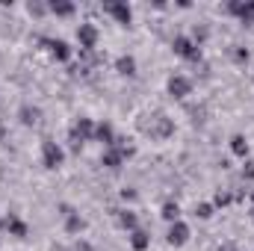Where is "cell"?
<instances>
[{"instance_id": "obj_1", "label": "cell", "mask_w": 254, "mask_h": 251, "mask_svg": "<svg viewBox=\"0 0 254 251\" xmlns=\"http://www.w3.org/2000/svg\"><path fill=\"white\" fill-rule=\"evenodd\" d=\"M145 133H151L154 139H166V136H172L175 133V125H172V119L169 116H163V113H154L151 116V122H145L142 125Z\"/></svg>"}, {"instance_id": "obj_2", "label": "cell", "mask_w": 254, "mask_h": 251, "mask_svg": "<svg viewBox=\"0 0 254 251\" xmlns=\"http://www.w3.org/2000/svg\"><path fill=\"white\" fill-rule=\"evenodd\" d=\"M92 136H95V125H92V119H77V122L71 125V148L80 151V145H83L86 139H92Z\"/></svg>"}, {"instance_id": "obj_3", "label": "cell", "mask_w": 254, "mask_h": 251, "mask_svg": "<svg viewBox=\"0 0 254 251\" xmlns=\"http://www.w3.org/2000/svg\"><path fill=\"white\" fill-rule=\"evenodd\" d=\"M63 160H65L63 148H60L54 139H45V142H42V163H45V169H60Z\"/></svg>"}, {"instance_id": "obj_4", "label": "cell", "mask_w": 254, "mask_h": 251, "mask_svg": "<svg viewBox=\"0 0 254 251\" xmlns=\"http://www.w3.org/2000/svg\"><path fill=\"white\" fill-rule=\"evenodd\" d=\"M172 48H175L178 57H184V60H190V63H198V60H201V48H198L192 39H187V36H175Z\"/></svg>"}, {"instance_id": "obj_5", "label": "cell", "mask_w": 254, "mask_h": 251, "mask_svg": "<svg viewBox=\"0 0 254 251\" xmlns=\"http://www.w3.org/2000/svg\"><path fill=\"white\" fill-rule=\"evenodd\" d=\"M77 42H80V51H95V45H98V27L95 24H80L77 27Z\"/></svg>"}, {"instance_id": "obj_6", "label": "cell", "mask_w": 254, "mask_h": 251, "mask_svg": "<svg viewBox=\"0 0 254 251\" xmlns=\"http://www.w3.org/2000/svg\"><path fill=\"white\" fill-rule=\"evenodd\" d=\"M104 9L119 21V24H125V27H130V21H133V9L127 6V3H122V0H110V3H104Z\"/></svg>"}, {"instance_id": "obj_7", "label": "cell", "mask_w": 254, "mask_h": 251, "mask_svg": "<svg viewBox=\"0 0 254 251\" xmlns=\"http://www.w3.org/2000/svg\"><path fill=\"white\" fill-rule=\"evenodd\" d=\"M228 12L237 15L243 24H254V0H246V3L243 0H231L228 3Z\"/></svg>"}, {"instance_id": "obj_8", "label": "cell", "mask_w": 254, "mask_h": 251, "mask_svg": "<svg viewBox=\"0 0 254 251\" xmlns=\"http://www.w3.org/2000/svg\"><path fill=\"white\" fill-rule=\"evenodd\" d=\"M190 92H192L190 77H184V74H172L169 77V95L172 98H187Z\"/></svg>"}, {"instance_id": "obj_9", "label": "cell", "mask_w": 254, "mask_h": 251, "mask_svg": "<svg viewBox=\"0 0 254 251\" xmlns=\"http://www.w3.org/2000/svg\"><path fill=\"white\" fill-rule=\"evenodd\" d=\"M166 240H169V246H184L187 240H190V225L187 222H172V228H169V234H166Z\"/></svg>"}, {"instance_id": "obj_10", "label": "cell", "mask_w": 254, "mask_h": 251, "mask_svg": "<svg viewBox=\"0 0 254 251\" xmlns=\"http://www.w3.org/2000/svg\"><path fill=\"white\" fill-rule=\"evenodd\" d=\"M42 45H48V51H51L60 63H68V60H71V48L65 45L63 39H42Z\"/></svg>"}, {"instance_id": "obj_11", "label": "cell", "mask_w": 254, "mask_h": 251, "mask_svg": "<svg viewBox=\"0 0 254 251\" xmlns=\"http://www.w3.org/2000/svg\"><path fill=\"white\" fill-rule=\"evenodd\" d=\"M18 116H21V125L33 127V125H39V119H42V110H39V107H33V104H24V107L18 110Z\"/></svg>"}, {"instance_id": "obj_12", "label": "cell", "mask_w": 254, "mask_h": 251, "mask_svg": "<svg viewBox=\"0 0 254 251\" xmlns=\"http://www.w3.org/2000/svg\"><path fill=\"white\" fill-rule=\"evenodd\" d=\"M95 139H98V142H104L107 148H113V145H116V133H113V125H107V122L95 125Z\"/></svg>"}, {"instance_id": "obj_13", "label": "cell", "mask_w": 254, "mask_h": 251, "mask_svg": "<svg viewBox=\"0 0 254 251\" xmlns=\"http://www.w3.org/2000/svg\"><path fill=\"white\" fill-rule=\"evenodd\" d=\"M83 228H86V222H83L77 213H71V210L65 207V231H68V234H80Z\"/></svg>"}, {"instance_id": "obj_14", "label": "cell", "mask_w": 254, "mask_h": 251, "mask_svg": "<svg viewBox=\"0 0 254 251\" xmlns=\"http://www.w3.org/2000/svg\"><path fill=\"white\" fill-rule=\"evenodd\" d=\"M231 151H234L237 157H243V160L249 157V142H246L243 133H234V136H231Z\"/></svg>"}, {"instance_id": "obj_15", "label": "cell", "mask_w": 254, "mask_h": 251, "mask_svg": "<svg viewBox=\"0 0 254 251\" xmlns=\"http://www.w3.org/2000/svg\"><path fill=\"white\" fill-rule=\"evenodd\" d=\"M48 12H54V15H60V18H68V15H74V3H68V0H54V3H48Z\"/></svg>"}, {"instance_id": "obj_16", "label": "cell", "mask_w": 254, "mask_h": 251, "mask_svg": "<svg viewBox=\"0 0 254 251\" xmlns=\"http://www.w3.org/2000/svg\"><path fill=\"white\" fill-rule=\"evenodd\" d=\"M6 231H9L12 237H21V240L27 237V225H24L18 216H9V219H6Z\"/></svg>"}, {"instance_id": "obj_17", "label": "cell", "mask_w": 254, "mask_h": 251, "mask_svg": "<svg viewBox=\"0 0 254 251\" xmlns=\"http://www.w3.org/2000/svg\"><path fill=\"white\" fill-rule=\"evenodd\" d=\"M116 71L125 74V77H133V74H136V60H133V57H119V60H116Z\"/></svg>"}, {"instance_id": "obj_18", "label": "cell", "mask_w": 254, "mask_h": 251, "mask_svg": "<svg viewBox=\"0 0 254 251\" xmlns=\"http://www.w3.org/2000/svg\"><path fill=\"white\" fill-rule=\"evenodd\" d=\"M148 243H151V240H148V234H145V231H139V228H136V231L130 234V246H133V251H145V249H148Z\"/></svg>"}, {"instance_id": "obj_19", "label": "cell", "mask_w": 254, "mask_h": 251, "mask_svg": "<svg viewBox=\"0 0 254 251\" xmlns=\"http://www.w3.org/2000/svg\"><path fill=\"white\" fill-rule=\"evenodd\" d=\"M160 216H163V219H169V222H178V219H181V207H178L175 201H166Z\"/></svg>"}, {"instance_id": "obj_20", "label": "cell", "mask_w": 254, "mask_h": 251, "mask_svg": "<svg viewBox=\"0 0 254 251\" xmlns=\"http://www.w3.org/2000/svg\"><path fill=\"white\" fill-rule=\"evenodd\" d=\"M119 225H122L125 231H136V213L122 210V213H119Z\"/></svg>"}, {"instance_id": "obj_21", "label": "cell", "mask_w": 254, "mask_h": 251, "mask_svg": "<svg viewBox=\"0 0 254 251\" xmlns=\"http://www.w3.org/2000/svg\"><path fill=\"white\" fill-rule=\"evenodd\" d=\"M195 216H198V219H210V216H213V204H198V207H195Z\"/></svg>"}, {"instance_id": "obj_22", "label": "cell", "mask_w": 254, "mask_h": 251, "mask_svg": "<svg viewBox=\"0 0 254 251\" xmlns=\"http://www.w3.org/2000/svg\"><path fill=\"white\" fill-rule=\"evenodd\" d=\"M27 9H30V15H45V12H48V6H45V3H30Z\"/></svg>"}, {"instance_id": "obj_23", "label": "cell", "mask_w": 254, "mask_h": 251, "mask_svg": "<svg viewBox=\"0 0 254 251\" xmlns=\"http://www.w3.org/2000/svg\"><path fill=\"white\" fill-rule=\"evenodd\" d=\"M234 60H237V63H249V51H246V48H237V51H234Z\"/></svg>"}, {"instance_id": "obj_24", "label": "cell", "mask_w": 254, "mask_h": 251, "mask_svg": "<svg viewBox=\"0 0 254 251\" xmlns=\"http://www.w3.org/2000/svg\"><path fill=\"white\" fill-rule=\"evenodd\" d=\"M225 204H231V195L228 192H216V207H225Z\"/></svg>"}, {"instance_id": "obj_25", "label": "cell", "mask_w": 254, "mask_h": 251, "mask_svg": "<svg viewBox=\"0 0 254 251\" xmlns=\"http://www.w3.org/2000/svg\"><path fill=\"white\" fill-rule=\"evenodd\" d=\"M243 172H246V178H249V181H254V163H246V169H243Z\"/></svg>"}, {"instance_id": "obj_26", "label": "cell", "mask_w": 254, "mask_h": 251, "mask_svg": "<svg viewBox=\"0 0 254 251\" xmlns=\"http://www.w3.org/2000/svg\"><path fill=\"white\" fill-rule=\"evenodd\" d=\"M122 198H125V201H133V198H136V192H133V189H122Z\"/></svg>"}, {"instance_id": "obj_27", "label": "cell", "mask_w": 254, "mask_h": 251, "mask_svg": "<svg viewBox=\"0 0 254 251\" xmlns=\"http://www.w3.org/2000/svg\"><path fill=\"white\" fill-rule=\"evenodd\" d=\"M207 39V30H195V42H204Z\"/></svg>"}, {"instance_id": "obj_28", "label": "cell", "mask_w": 254, "mask_h": 251, "mask_svg": "<svg viewBox=\"0 0 254 251\" xmlns=\"http://www.w3.org/2000/svg\"><path fill=\"white\" fill-rule=\"evenodd\" d=\"M74 251H92V246H89V243H77V246H74Z\"/></svg>"}, {"instance_id": "obj_29", "label": "cell", "mask_w": 254, "mask_h": 251, "mask_svg": "<svg viewBox=\"0 0 254 251\" xmlns=\"http://www.w3.org/2000/svg\"><path fill=\"white\" fill-rule=\"evenodd\" d=\"M252 201H254V192H252Z\"/></svg>"}, {"instance_id": "obj_30", "label": "cell", "mask_w": 254, "mask_h": 251, "mask_svg": "<svg viewBox=\"0 0 254 251\" xmlns=\"http://www.w3.org/2000/svg\"><path fill=\"white\" fill-rule=\"evenodd\" d=\"M222 251H228V249H222Z\"/></svg>"}]
</instances>
